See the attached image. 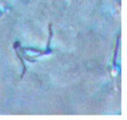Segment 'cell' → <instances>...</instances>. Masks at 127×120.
<instances>
[{
	"mask_svg": "<svg viewBox=\"0 0 127 120\" xmlns=\"http://www.w3.org/2000/svg\"><path fill=\"white\" fill-rule=\"evenodd\" d=\"M19 45H20V43H19V42H16L14 46H15V51H16V56L19 57V59H20V61H21V65H22V67H23V70H22V75H21V79H22V77H23V75H24V73H26V69H27V68H26V66H24L23 58L21 57V54L19 53V51H17V46H19Z\"/></svg>",
	"mask_w": 127,
	"mask_h": 120,
	"instance_id": "1",
	"label": "cell"
}]
</instances>
